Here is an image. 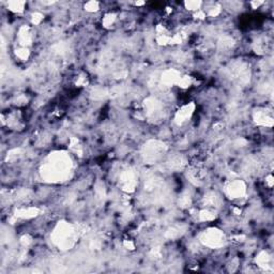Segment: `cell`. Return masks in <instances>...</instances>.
Here are the masks:
<instances>
[{
  "mask_svg": "<svg viewBox=\"0 0 274 274\" xmlns=\"http://www.w3.org/2000/svg\"><path fill=\"white\" fill-rule=\"evenodd\" d=\"M16 56L19 58V59L26 60L28 58V56H29V51H28V49H26L25 47H24V48H21V49H18V51H16Z\"/></svg>",
  "mask_w": 274,
  "mask_h": 274,
  "instance_id": "cell-4",
  "label": "cell"
},
{
  "mask_svg": "<svg viewBox=\"0 0 274 274\" xmlns=\"http://www.w3.org/2000/svg\"><path fill=\"white\" fill-rule=\"evenodd\" d=\"M115 19H116V17H115L114 14H107L105 17H104V26L105 27H108V26H112V24H114Z\"/></svg>",
  "mask_w": 274,
  "mask_h": 274,
  "instance_id": "cell-5",
  "label": "cell"
},
{
  "mask_svg": "<svg viewBox=\"0 0 274 274\" xmlns=\"http://www.w3.org/2000/svg\"><path fill=\"white\" fill-rule=\"evenodd\" d=\"M185 6L188 9V10H193V11H199L201 6V2L200 1H188L185 2Z\"/></svg>",
  "mask_w": 274,
  "mask_h": 274,
  "instance_id": "cell-3",
  "label": "cell"
},
{
  "mask_svg": "<svg viewBox=\"0 0 274 274\" xmlns=\"http://www.w3.org/2000/svg\"><path fill=\"white\" fill-rule=\"evenodd\" d=\"M124 245H125V247H127V249L130 247V249H135V245H134V243L132 242L131 240L124 241Z\"/></svg>",
  "mask_w": 274,
  "mask_h": 274,
  "instance_id": "cell-8",
  "label": "cell"
},
{
  "mask_svg": "<svg viewBox=\"0 0 274 274\" xmlns=\"http://www.w3.org/2000/svg\"><path fill=\"white\" fill-rule=\"evenodd\" d=\"M179 85L181 87H183V88H186V87H188L191 85V78L188 76H184V77H182L179 80Z\"/></svg>",
  "mask_w": 274,
  "mask_h": 274,
  "instance_id": "cell-6",
  "label": "cell"
},
{
  "mask_svg": "<svg viewBox=\"0 0 274 274\" xmlns=\"http://www.w3.org/2000/svg\"><path fill=\"white\" fill-rule=\"evenodd\" d=\"M85 9L88 12H95L99 9V2L97 1H89L85 4Z\"/></svg>",
  "mask_w": 274,
  "mask_h": 274,
  "instance_id": "cell-2",
  "label": "cell"
},
{
  "mask_svg": "<svg viewBox=\"0 0 274 274\" xmlns=\"http://www.w3.org/2000/svg\"><path fill=\"white\" fill-rule=\"evenodd\" d=\"M42 19H43V15L40 14V13H34L32 15V23L33 24H39Z\"/></svg>",
  "mask_w": 274,
  "mask_h": 274,
  "instance_id": "cell-7",
  "label": "cell"
},
{
  "mask_svg": "<svg viewBox=\"0 0 274 274\" xmlns=\"http://www.w3.org/2000/svg\"><path fill=\"white\" fill-rule=\"evenodd\" d=\"M9 8L10 10L14 11V12H21V11L24 10V6H25V2H21V1H14V2H9Z\"/></svg>",
  "mask_w": 274,
  "mask_h": 274,
  "instance_id": "cell-1",
  "label": "cell"
}]
</instances>
